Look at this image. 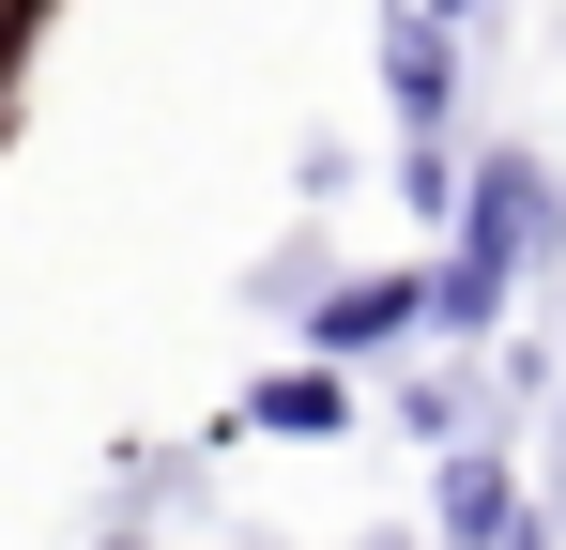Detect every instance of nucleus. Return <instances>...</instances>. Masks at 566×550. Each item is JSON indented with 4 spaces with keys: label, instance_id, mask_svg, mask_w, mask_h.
<instances>
[{
    "label": "nucleus",
    "instance_id": "f257e3e1",
    "mask_svg": "<svg viewBox=\"0 0 566 550\" xmlns=\"http://www.w3.org/2000/svg\"><path fill=\"white\" fill-rule=\"evenodd\" d=\"M536 230H552V183H536V154H490L460 199V261L429 275V321L444 337H490V306H505V275L536 261Z\"/></svg>",
    "mask_w": 566,
    "mask_h": 550
},
{
    "label": "nucleus",
    "instance_id": "f03ea898",
    "mask_svg": "<svg viewBox=\"0 0 566 550\" xmlns=\"http://www.w3.org/2000/svg\"><path fill=\"white\" fill-rule=\"evenodd\" d=\"M413 321H429V275H368V290H322V306H306L322 367H368V352H398Z\"/></svg>",
    "mask_w": 566,
    "mask_h": 550
},
{
    "label": "nucleus",
    "instance_id": "7ed1b4c3",
    "mask_svg": "<svg viewBox=\"0 0 566 550\" xmlns=\"http://www.w3.org/2000/svg\"><path fill=\"white\" fill-rule=\"evenodd\" d=\"M444 107H460V77H444V0H398V123L444 138Z\"/></svg>",
    "mask_w": 566,
    "mask_h": 550
},
{
    "label": "nucleus",
    "instance_id": "20e7f679",
    "mask_svg": "<svg viewBox=\"0 0 566 550\" xmlns=\"http://www.w3.org/2000/svg\"><path fill=\"white\" fill-rule=\"evenodd\" d=\"M521 536V489H505V458L474 444V458H444V550H505Z\"/></svg>",
    "mask_w": 566,
    "mask_h": 550
},
{
    "label": "nucleus",
    "instance_id": "39448f33",
    "mask_svg": "<svg viewBox=\"0 0 566 550\" xmlns=\"http://www.w3.org/2000/svg\"><path fill=\"white\" fill-rule=\"evenodd\" d=\"M337 413H353V398H337L322 367H276V382H245V429H306V444H322Z\"/></svg>",
    "mask_w": 566,
    "mask_h": 550
},
{
    "label": "nucleus",
    "instance_id": "423d86ee",
    "mask_svg": "<svg viewBox=\"0 0 566 550\" xmlns=\"http://www.w3.org/2000/svg\"><path fill=\"white\" fill-rule=\"evenodd\" d=\"M505 550H536V536H505Z\"/></svg>",
    "mask_w": 566,
    "mask_h": 550
}]
</instances>
